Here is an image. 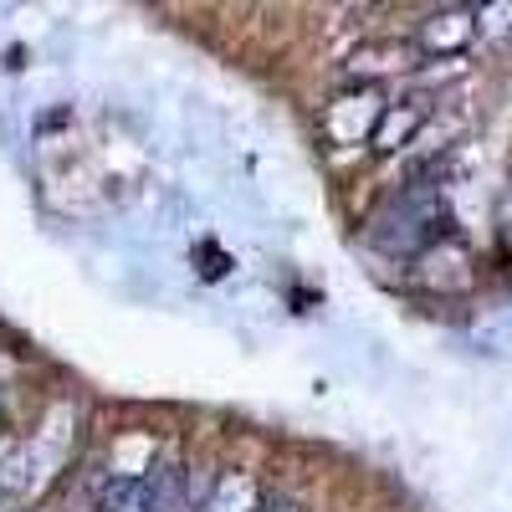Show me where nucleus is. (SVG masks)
<instances>
[{
	"instance_id": "f257e3e1",
	"label": "nucleus",
	"mask_w": 512,
	"mask_h": 512,
	"mask_svg": "<svg viewBox=\"0 0 512 512\" xmlns=\"http://www.w3.org/2000/svg\"><path fill=\"white\" fill-rule=\"evenodd\" d=\"M441 236H446V210H441L436 185H425V180L405 185L369 226V241L384 256H420V251H431Z\"/></svg>"
},
{
	"instance_id": "f03ea898",
	"label": "nucleus",
	"mask_w": 512,
	"mask_h": 512,
	"mask_svg": "<svg viewBox=\"0 0 512 512\" xmlns=\"http://www.w3.org/2000/svg\"><path fill=\"white\" fill-rule=\"evenodd\" d=\"M477 31H482L477 11H441V16H431V21L420 26L415 47H420V52H431V57H456V52L472 47V36H477Z\"/></svg>"
},
{
	"instance_id": "7ed1b4c3",
	"label": "nucleus",
	"mask_w": 512,
	"mask_h": 512,
	"mask_svg": "<svg viewBox=\"0 0 512 512\" xmlns=\"http://www.w3.org/2000/svg\"><path fill=\"white\" fill-rule=\"evenodd\" d=\"M144 512H195L190 507V472L180 461H159L144 477Z\"/></svg>"
},
{
	"instance_id": "20e7f679",
	"label": "nucleus",
	"mask_w": 512,
	"mask_h": 512,
	"mask_svg": "<svg viewBox=\"0 0 512 512\" xmlns=\"http://www.w3.org/2000/svg\"><path fill=\"white\" fill-rule=\"evenodd\" d=\"M425 123V113L420 108H410V103H390L379 118H374V128H369V144L379 149V154H390V149H400L415 128Z\"/></svg>"
},
{
	"instance_id": "39448f33",
	"label": "nucleus",
	"mask_w": 512,
	"mask_h": 512,
	"mask_svg": "<svg viewBox=\"0 0 512 512\" xmlns=\"http://www.w3.org/2000/svg\"><path fill=\"white\" fill-rule=\"evenodd\" d=\"M98 512H144V477H113L98 497Z\"/></svg>"
},
{
	"instance_id": "423d86ee",
	"label": "nucleus",
	"mask_w": 512,
	"mask_h": 512,
	"mask_svg": "<svg viewBox=\"0 0 512 512\" xmlns=\"http://www.w3.org/2000/svg\"><path fill=\"white\" fill-rule=\"evenodd\" d=\"M0 497H6V482H0Z\"/></svg>"
}]
</instances>
